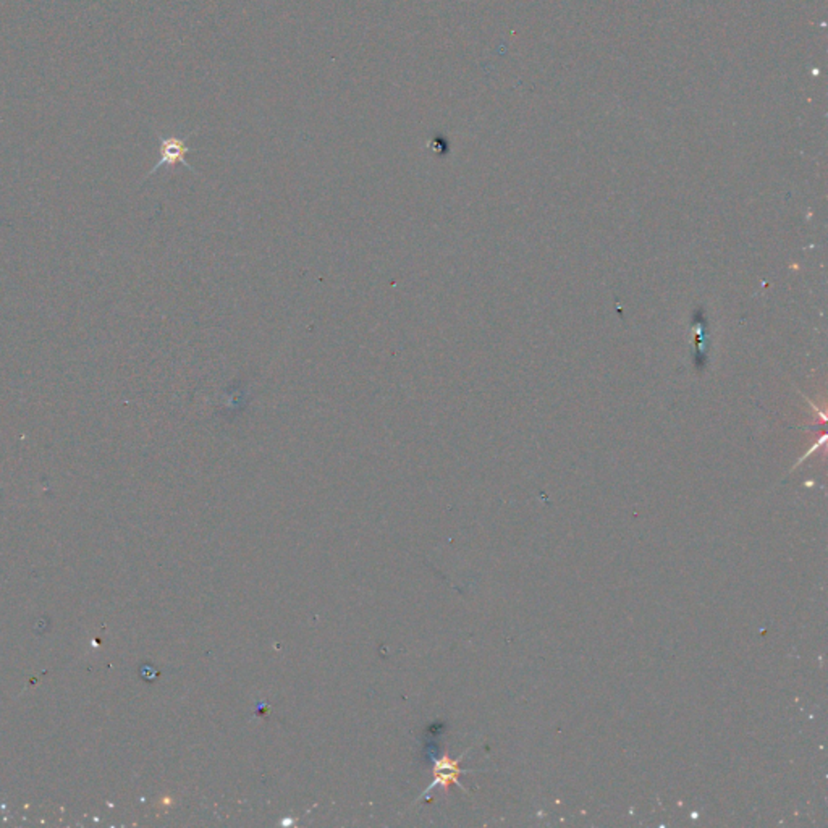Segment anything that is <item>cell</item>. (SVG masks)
<instances>
[{
    "label": "cell",
    "mask_w": 828,
    "mask_h": 828,
    "mask_svg": "<svg viewBox=\"0 0 828 828\" xmlns=\"http://www.w3.org/2000/svg\"><path fill=\"white\" fill-rule=\"evenodd\" d=\"M197 130H200V128L190 131V133L185 135L183 138H180V136H164V135H160L159 131H155V135H157V138H159V144H160V159H159L157 164H155L152 167L151 172L148 173L146 178L152 177L155 172L162 169V167H173V165H177V164H182L188 170L197 173L193 169V167H191L188 164V160H186V155H188L190 152L196 151V149L190 148L186 143H188V140H190L191 136L197 133ZM146 178H144V180H146Z\"/></svg>",
    "instance_id": "cell-1"
},
{
    "label": "cell",
    "mask_w": 828,
    "mask_h": 828,
    "mask_svg": "<svg viewBox=\"0 0 828 828\" xmlns=\"http://www.w3.org/2000/svg\"><path fill=\"white\" fill-rule=\"evenodd\" d=\"M458 762H460V759L450 760L448 757H443L439 764H437V777H435V782L430 785V788L432 786H437V785L448 786L450 783H455V785H458L461 790H465L458 782V775L465 772L458 767Z\"/></svg>",
    "instance_id": "cell-2"
}]
</instances>
